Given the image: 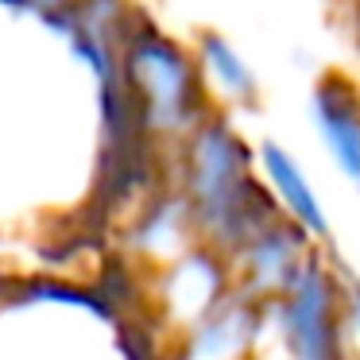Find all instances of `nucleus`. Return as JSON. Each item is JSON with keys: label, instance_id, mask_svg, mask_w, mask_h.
Instances as JSON below:
<instances>
[{"label": "nucleus", "instance_id": "obj_6", "mask_svg": "<svg viewBox=\"0 0 360 360\" xmlns=\"http://www.w3.org/2000/svg\"><path fill=\"white\" fill-rule=\"evenodd\" d=\"M341 302H345V310L352 314V321H356V329H360V283H349V295H345Z\"/></svg>", "mask_w": 360, "mask_h": 360}, {"label": "nucleus", "instance_id": "obj_2", "mask_svg": "<svg viewBox=\"0 0 360 360\" xmlns=\"http://www.w3.org/2000/svg\"><path fill=\"white\" fill-rule=\"evenodd\" d=\"M333 283L318 275V267L295 271L287 302V333L295 345L298 360H333V310H337Z\"/></svg>", "mask_w": 360, "mask_h": 360}, {"label": "nucleus", "instance_id": "obj_4", "mask_svg": "<svg viewBox=\"0 0 360 360\" xmlns=\"http://www.w3.org/2000/svg\"><path fill=\"white\" fill-rule=\"evenodd\" d=\"M259 163H264L267 179H271L275 194H279V202L287 205L290 221H295L298 233H310V236H326V217H321V205L318 198H314L310 182H306V174L298 171V163L287 155V151L279 148V143H264V151H259Z\"/></svg>", "mask_w": 360, "mask_h": 360}, {"label": "nucleus", "instance_id": "obj_3", "mask_svg": "<svg viewBox=\"0 0 360 360\" xmlns=\"http://www.w3.org/2000/svg\"><path fill=\"white\" fill-rule=\"evenodd\" d=\"M318 109V132L326 148L333 151L337 167L360 182V94L341 78H329L314 97Z\"/></svg>", "mask_w": 360, "mask_h": 360}, {"label": "nucleus", "instance_id": "obj_1", "mask_svg": "<svg viewBox=\"0 0 360 360\" xmlns=\"http://www.w3.org/2000/svg\"><path fill=\"white\" fill-rule=\"evenodd\" d=\"M128 70L136 78L140 101L148 117H167L179 120L186 117V109H194V94H190V70L186 58L179 51H171L167 43H136V51L128 55Z\"/></svg>", "mask_w": 360, "mask_h": 360}, {"label": "nucleus", "instance_id": "obj_5", "mask_svg": "<svg viewBox=\"0 0 360 360\" xmlns=\"http://www.w3.org/2000/svg\"><path fill=\"white\" fill-rule=\"evenodd\" d=\"M205 66H210V74H217L225 82V89L233 97H252V74L244 70V63L233 55V47L225 39L205 43Z\"/></svg>", "mask_w": 360, "mask_h": 360}]
</instances>
